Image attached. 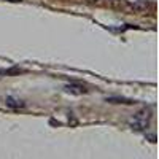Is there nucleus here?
Returning <instances> with one entry per match:
<instances>
[{"mask_svg": "<svg viewBox=\"0 0 159 159\" xmlns=\"http://www.w3.org/2000/svg\"><path fill=\"white\" fill-rule=\"evenodd\" d=\"M89 2H99V0H89Z\"/></svg>", "mask_w": 159, "mask_h": 159, "instance_id": "7", "label": "nucleus"}, {"mask_svg": "<svg viewBox=\"0 0 159 159\" xmlns=\"http://www.w3.org/2000/svg\"><path fill=\"white\" fill-rule=\"evenodd\" d=\"M67 92H70V94H75V96H81V94H86V89L84 86L81 84H75V83H70V84H65L64 88Z\"/></svg>", "mask_w": 159, "mask_h": 159, "instance_id": "2", "label": "nucleus"}, {"mask_svg": "<svg viewBox=\"0 0 159 159\" xmlns=\"http://www.w3.org/2000/svg\"><path fill=\"white\" fill-rule=\"evenodd\" d=\"M5 103H7V107H11V108H22L24 107V102H21L18 99H13V97H7Z\"/></svg>", "mask_w": 159, "mask_h": 159, "instance_id": "4", "label": "nucleus"}, {"mask_svg": "<svg viewBox=\"0 0 159 159\" xmlns=\"http://www.w3.org/2000/svg\"><path fill=\"white\" fill-rule=\"evenodd\" d=\"M150 7V3L147 2V0H137V2H134L130 5V8L137 11V13H143V11H147V8Z\"/></svg>", "mask_w": 159, "mask_h": 159, "instance_id": "3", "label": "nucleus"}, {"mask_svg": "<svg viewBox=\"0 0 159 159\" xmlns=\"http://www.w3.org/2000/svg\"><path fill=\"white\" fill-rule=\"evenodd\" d=\"M8 2H11V3H18V2H21V0H8Z\"/></svg>", "mask_w": 159, "mask_h": 159, "instance_id": "6", "label": "nucleus"}, {"mask_svg": "<svg viewBox=\"0 0 159 159\" xmlns=\"http://www.w3.org/2000/svg\"><path fill=\"white\" fill-rule=\"evenodd\" d=\"M107 102H111V103H132L130 100H126V99H116V97H107Z\"/></svg>", "mask_w": 159, "mask_h": 159, "instance_id": "5", "label": "nucleus"}, {"mask_svg": "<svg viewBox=\"0 0 159 159\" xmlns=\"http://www.w3.org/2000/svg\"><path fill=\"white\" fill-rule=\"evenodd\" d=\"M150 119H151V113L148 110H140L132 118H129L127 124L130 126V129L145 130V129H148V126H150Z\"/></svg>", "mask_w": 159, "mask_h": 159, "instance_id": "1", "label": "nucleus"}]
</instances>
